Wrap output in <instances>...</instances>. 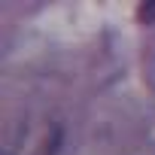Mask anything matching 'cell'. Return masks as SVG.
<instances>
[{
  "label": "cell",
  "mask_w": 155,
  "mask_h": 155,
  "mask_svg": "<svg viewBox=\"0 0 155 155\" xmlns=\"http://www.w3.org/2000/svg\"><path fill=\"white\" fill-rule=\"evenodd\" d=\"M137 15H140V21H155V3H143L140 9H137Z\"/></svg>",
  "instance_id": "obj_1"
}]
</instances>
